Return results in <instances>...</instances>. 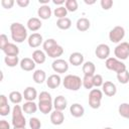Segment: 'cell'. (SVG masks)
<instances>
[{
    "mask_svg": "<svg viewBox=\"0 0 129 129\" xmlns=\"http://www.w3.org/2000/svg\"><path fill=\"white\" fill-rule=\"evenodd\" d=\"M42 47L44 52L51 58H57L63 53V48L61 45H59L55 39L53 38H47L46 40L43 41Z\"/></svg>",
    "mask_w": 129,
    "mask_h": 129,
    "instance_id": "obj_1",
    "label": "cell"
},
{
    "mask_svg": "<svg viewBox=\"0 0 129 129\" xmlns=\"http://www.w3.org/2000/svg\"><path fill=\"white\" fill-rule=\"evenodd\" d=\"M10 32H11V38L16 43H21L26 38H28V32L27 28L19 23V22H13L10 25Z\"/></svg>",
    "mask_w": 129,
    "mask_h": 129,
    "instance_id": "obj_2",
    "label": "cell"
},
{
    "mask_svg": "<svg viewBox=\"0 0 129 129\" xmlns=\"http://www.w3.org/2000/svg\"><path fill=\"white\" fill-rule=\"evenodd\" d=\"M62 85L70 91H79L83 86V79L76 75H68L62 80Z\"/></svg>",
    "mask_w": 129,
    "mask_h": 129,
    "instance_id": "obj_3",
    "label": "cell"
},
{
    "mask_svg": "<svg viewBox=\"0 0 129 129\" xmlns=\"http://www.w3.org/2000/svg\"><path fill=\"white\" fill-rule=\"evenodd\" d=\"M13 127H25L26 125V119L23 116V110L22 107L19 105H14L12 109V121H11Z\"/></svg>",
    "mask_w": 129,
    "mask_h": 129,
    "instance_id": "obj_4",
    "label": "cell"
},
{
    "mask_svg": "<svg viewBox=\"0 0 129 129\" xmlns=\"http://www.w3.org/2000/svg\"><path fill=\"white\" fill-rule=\"evenodd\" d=\"M105 66L108 70L115 72L116 74H120L124 71H126V64L121 61L120 59L116 58V57H108L105 61Z\"/></svg>",
    "mask_w": 129,
    "mask_h": 129,
    "instance_id": "obj_5",
    "label": "cell"
},
{
    "mask_svg": "<svg viewBox=\"0 0 129 129\" xmlns=\"http://www.w3.org/2000/svg\"><path fill=\"white\" fill-rule=\"evenodd\" d=\"M103 92L99 89H92L89 94V106L93 109H98L101 106Z\"/></svg>",
    "mask_w": 129,
    "mask_h": 129,
    "instance_id": "obj_6",
    "label": "cell"
},
{
    "mask_svg": "<svg viewBox=\"0 0 129 129\" xmlns=\"http://www.w3.org/2000/svg\"><path fill=\"white\" fill-rule=\"evenodd\" d=\"M115 57L120 60H125L129 57V42L123 41L116 45L114 48Z\"/></svg>",
    "mask_w": 129,
    "mask_h": 129,
    "instance_id": "obj_7",
    "label": "cell"
},
{
    "mask_svg": "<svg viewBox=\"0 0 129 129\" xmlns=\"http://www.w3.org/2000/svg\"><path fill=\"white\" fill-rule=\"evenodd\" d=\"M124 36H125V29L120 25L115 26L109 32V39L113 43H120L121 40L124 38Z\"/></svg>",
    "mask_w": 129,
    "mask_h": 129,
    "instance_id": "obj_8",
    "label": "cell"
},
{
    "mask_svg": "<svg viewBox=\"0 0 129 129\" xmlns=\"http://www.w3.org/2000/svg\"><path fill=\"white\" fill-rule=\"evenodd\" d=\"M51 68L52 70L57 73L58 75L59 74H64L68 72L69 70V62L64 59H61V58H56L52 61L51 63Z\"/></svg>",
    "mask_w": 129,
    "mask_h": 129,
    "instance_id": "obj_9",
    "label": "cell"
},
{
    "mask_svg": "<svg viewBox=\"0 0 129 129\" xmlns=\"http://www.w3.org/2000/svg\"><path fill=\"white\" fill-rule=\"evenodd\" d=\"M95 54L100 59H107L110 55V47L106 43H100L95 49Z\"/></svg>",
    "mask_w": 129,
    "mask_h": 129,
    "instance_id": "obj_10",
    "label": "cell"
},
{
    "mask_svg": "<svg viewBox=\"0 0 129 129\" xmlns=\"http://www.w3.org/2000/svg\"><path fill=\"white\" fill-rule=\"evenodd\" d=\"M27 42H28V45L32 48H36L38 46H40L42 43H43V38H42V35L38 32H34L32 34H30L27 38Z\"/></svg>",
    "mask_w": 129,
    "mask_h": 129,
    "instance_id": "obj_11",
    "label": "cell"
},
{
    "mask_svg": "<svg viewBox=\"0 0 129 129\" xmlns=\"http://www.w3.org/2000/svg\"><path fill=\"white\" fill-rule=\"evenodd\" d=\"M102 92L108 97H113L117 93V87L114 83L110 81H106L102 86Z\"/></svg>",
    "mask_w": 129,
    "mask_h": 129,
    "instance_id": "obj_12",
    "label": "cell"
},
{
    "mask_svg": "<svg viewBox=\"0 0 129 129\" xmlns=\"http://www.w3.org/2000/svg\"><path fill=\"white\" fill-rule=\"evenodd\" d=\"M20 68L22 71H25V72H31L35 69V66L36 63L34 62V60L30 57H24L20 60V63H19Z\"/></svg>",
    "mask_w": 129,
    "mask_h": 129,
    "instance_id": "obj_13",
    "label": "cell"
},
{
    "mask_svg": "<svg viewBox=\"0 0 129 129\" xmlns=\"http://www.w3.org/2000/svg\"><path fill=\"white\" fill-rule=\"evenodd\" d=\"M61 83V79L59 77L58 74H53V75H50L47 79H46V86L49 88V89H56L59 87Z\"/></svg>",
    "mask_w": 129,
    "mask_h": 129,
    "instance_id": "obj_14",
    "label": "cell"
},
{
    "mask_svg": "<svg viewBox=\"0 0 129 129\" xmlns=\"http://www.w3.org/2000/svg\"><path fill=\"white\" fill-rule=\"evenodd\" d=\"M69 62L70 64H73L74 67H79L81 64L84 63V55L83 53L81 52H73L70 54V57H69Z\"/></svg>",
    "mask_w": 129,
    "mask_h": 129,
    "instance_id": "obj_15",
    "label": "cell"
},
{
    "mask_svg": "<svg viewBox=\"0 0 129 129\" xmlns=\"http://www.w3.org/2000/svg\"><path fill=\"white\" fill-rule=\"evenodd\" d=\"M64 121V115L62 111L54 110L50 113V122L53 125H61Z\"/></svg>",
    "mask_w": 129,
    "mask_h": 129,
    "instance_id": "obj_16",
    "label": "cell"
},
{
    "mask_svg": "<svg viewBox=\"0 0 129 129\" xmlns=\"http://www.w3.org/2000/svg\"><path fill=\"white\" fill-rule=\"evenodd\" d=\"M51 8L49 7V5H40V7L37 10V15L39 17V19L42 20H46L49 19L51 16Z\"/></svg>",
    "mask_w": 129,
    "mask_h": 129,
    "instance_id": "obj_17",
    "label": "cell"
},
{
    "mask_svg": "<svg viewBox=\"0 0 129 129\" xmlns=\"http://www.w3.org/2000/svg\"><path fill=\"white\" fill-rule=\"evenodd\" d=\"M38 110L46 115L48 113H51V110L53 108V101H38Z\"/></svg>",
    "mask_w": 129,
    "mask_h": 129,
    "instance_id": "obj_18",
    "label": "cell"
},
{
    "mask_svg": "<svg viewBox=\"0 0 129 129\" xmlns=\"http://www.w3.org/2000/svg\"><path fill=\"white\" fill-rule=\"evenodd\" d=\"M70 113H71V115H72L73 117H75V118H80V117L84 116V114H85V109H84V107H83L81 104L75 103V104L71 105V107H70Z\"/></svg>",
    "mask_w": 129,
    "mask_h": 129,
    "instance_id": "obj_19",
    "label": "cell"
},
{
    "mask_svg": "<svg viewBox=\"0 0 129 129\" xmlns=\"http://www.w3.org/2000/svg\"><path fill=\"white\" fill-rule=\"evenodd\" d=\"M26 26L27 28L30 30V31H37L38 29L41 28L42 26V23H41V20L37 17H31L27 20V23H26Z\"/></svg>",
    "mask_w": 129,
    "mask_h": 129,
    "instance_id": "obj_20",
    "label": "cell"
},
{
    "mask_svg": "<svg viewBox=\"0 0 129 129\" xmlns=\"http://www.w3.org/2000/svg\"><path fill=\"white\" fill-rule=\"evenodd\" d=\"M67 106H68V101L63 96L59 95V96L54 98V100H53V108H54V110L63 111L67 108Z\"/></svg>",
    "mask_w": 129,
    "mask_h": 129,
    "instance_id": "obj_21",
    "label": "cell"
},
{
    "mask_svg": "<svg viewBox=\"0 0 129 129\" xmlns=\"http://www.w3.org/2000/svg\"><path fill=\"white\" fill-rule=\"evenodd\" d=\"M23 98L26 101H34L37 97V91L33 87H27L23 91Z\"/></svg>",
    "mask_w": 129,
    "mask_h": 129,
    "instance_id": "obj_22",
    "label": "cell"
},
{
    "mask_svg": "<svg viewBox=\"0 0 129 129\" xmlns=\"http://www.w3.org/2000/svg\"><path fill=\"white\" fill-rule=\"evenodd\" d=\"M32 59L34 60L35 63L37 64H41L45 61L46 59V53L44 52V50H40V49H35L32 52Z\"/></svg>",
    "mask_w": 129,
    "mask_h": 129,
    "instance_id": "obj_23",
    "label": "cell"
},
{
    "mask_svg": "<svg viewBox=\"0 0 129 129\" xmlns=\"http://www.w3.org/2000/svg\"><path fill=\"white\" fill-rule=\"evenodd\" d=\"M76 26H77V29H78L79 31L84 32V31H87V30L90 28L91 22H90V20H89L88 18L82 17V18H79V19H78V21H77V23H76Z\"/></svg>",
    "mask_w": 129,
    "mask_h": 129,
    "instance_id": "obj_24",
    "label": "cell"
},
{
    "mask_svg": "<svg viewBox=\"0 0 129 129\" xmlns=\"http://www.w3.org/2000/svg\"><path fill=\"white\" fill-rule=\"evenodd\" d=\"M84 76H94L96 72V67L93 61H85L82 67Z\"/></svg>",
    "mask_w": 129,
    "mask_h": 129,
    "instance_id": "obj_25",
    "label": "cell"
},
{
    "mask_svg": "<svg viewBox=\"0 0 129 129\" xmlns=\"http://www.w3.org/2000/svg\"><path fill=\"white\" fill-rule=\"evenodd\" d=\"M37 109L38 106L37 104L34 103V101H26L22 106V110L26 114H33L37 111Z\"/></svg>",
    "mask_w": 129,
    "mask_h": 129,
    "instance_id": "obj_26",
    "label": "cell"
},
{
    "mask_svg": "<svg viewBox=\"0 0 129 129\" xmlns=\"http://www.w3.org/2000/svg\"><path fill=\"white\" fill-rule=\"evenodd\" d=\"M2 51L5 53V55H17L18 56V54H19V47L16 44H14V43L9 42Z\"/></svg>",
    "mask_w": 129,
    "mask_h": 129,
    "instance_id": "obj_27",
    "label": "cell"
},
{
    "mask_svg": "<svg viewBox=\"0 0 129 129\" xmlns=\"http://www.w3.org/2000/svg\"><path fill=\"white\" fill-rule=\"evenodd\" d=\"M32 79L36 84H42L44 81H46V74L43 70H35L33 75H32Z\"/></svg>",
    "mask_w": 129,
    "mask_h": 129,
    "instance_id": "obj_28",
    "label": "cell"
},
{
    "mask_svg": "<svg viewBox=\"0 0 129 129\" xmlns=\"http://www.w3.org/2000/svg\"><path fill=\"white\" fill-rule=\"evenodd\" d=\"M56 26L61 29V30H67L69 28H71L72 26V20L69 17H64V18H60L57 19L56 21Z\"/></svg>",
    "mask_w": 129,
    "mask_h": 129,
    "instance_id": "obj_29",
    "label": "cell"
},
{
    "mask_svg": "<svg viewBox=\"0 0 129 129\" xmlns=\"http://www.w3.org/2000/svg\"><path fill=\"white\" fill-rule=\"evenodd\" d=\"M4 61H5V64L9 68H14L20 63L19 57L17 55H6L4 57Z\"/></svg>",
    "mask_w": 129,
    "mask_h": 129,
    "instance_id": "obj_30",
    "label": "cell"
},
{
    "mask_svg": "<svg viewBox=\"0 0 129 129\" xmlns=\"http://www.w3.org/2000/svg\"><path fill=\"white\" fill-rule=\"evenodd\" d=\"M22 99H23V94H21L19 91H12L9 94V100L11 101V103L15 105H18L19 103H21Z\"/></svg>",
    "mask_w": 129,
    "mask_h": 129,
    "instance_id": "obj_31",
    "label": "cell"
},
{
    "mask_svg": "<svg viewBox=\"0 0 129 129\" xmlns=\"http://www.w3.org/2000/svg\"><path fill=\"white\" fill-rule=\"evenodd\" d=\"M118 113L121 117L125 119H129V104L128 103H122L118 107Z\"/></svg>",
    "mask_w": 129,
    "mask_h": 129,
    "instance_id": "obj_32",
    "label": "cell"
},
{
    "mask_svg": "<svg viewBox=\"0 0 129 129\" xmlns=\"http://www.w3.org/2000/svg\"><path fill=\"white\" fill-rule=\"evenodd\" d=\"M68 12H69V11L67 10L66 6H58V7L54 8V10H53V14H54V16L57 17L58 19L67 17Z\"/></svg>",
    "mask_w": 129,
    "mask_h": 129,
    "instance_id": "obj_33",
    "label": "cell"
},
{
    "mask_svg": "<svg viewBox=\"0 0 129 129\" xmlns=\"http://www.w3.org/2000/svg\"><path fill=\"white\" fill-rule=\"evenodd\" d=\"M64 6L69 12H75L78 10V1L77 0H66Z\"/></svg>",
    "mask_w": 129,
    "mask_h": 129,
    "instance_id": "obj_34",
    "label": "cell"
},
{
    "mask_svg": "<svg viewBox=\"0 0 129 129\" xmlns=\"http://www.w3.org/2000/svg\"><path fill=\"white\" fill-rule=\"evenodd\" d=\"M83 87L87 90H92V88L94 87L93 76H84V78H83Z\"/></svg>",
    "mask_w": 129,
    "mask_h": 129,
    "instance_id": "obj_35",
    "label": "cell"
},
{
    "mask_svg": "<svg viewBox=\"0 0 129 129\" xmlns=\"http://www.w3.org/2000/svg\"><path fill=\"white\" fill-rule=\"evenodd\" d=\"M117 80L120 84H123V85L127 84L129 82V72L126 70L120 74H117Z\"/></svg>",
    "mask_w": 129,
    "mask_h": 129,
    "instance_id": "obj_36",
    "label": "cell"
},
{
    "mask_svg": "<svg viewBox=\"0 0 129 129\" xmlns=\"http://www.w3.org/2000/svg\"><path fill=\"white\" fill-rule=\"evenodd\" d=\"M29 127L31 129H40L41 127V122L38 118L36 117H32L29 119Z\"/></svg>",
    "mask_w": 129,
    "mask_h": 129,
    "instance_id": "obj_37",
    "label": "cell"
},
{
    "mask_svg": "<svg viewBox=\"0 0 129 129\" xmlns=\"http://www.w3.org/2000/svg\"><path fill=\"white\" fill-rule=\"evenodd\" d=\"M93 82H94V87L96 88H99V87H102L103 84H104V80H103V77L99 74H95L93 76Z\"/></svg>",
    "mask_w": 129,
    "mask_h": 129,
    "instance_id": "obj_38",
    "label": "cell"
},
{
    "mask_svg": "<svg viewBox=\"0 0 129 129\" xmlns=\"http://www.w3.org/2000/svg\"><path fill=\"white\" fill-rule=\"evenodd\" d=\"M38 101H52V98H51V95L48 92L42 91L38 95Z\"/></svg>",
    "mask_w": 129,
    "mask_h": 129,
    "instance_id": "obj_39",
    "label": "cell"
},
{
    "mask_svg": "<svg viewBox=\"0 0 129 129\" xmlns=\"http://www.w3.org/2000/svg\"><path fill=\"white\" fill-rule=\"evenodd\" d=\"M8 43H9V41H8L7 35L4 34V33H2V34L0 35V48H1V50H3V49L5 48V46H6Z\"/></svg>",
    "mask_w": 129,
    "mask_h": 129,
    "instance_id": "obj_40",
    "label": "cell"
},
{
    "mask_svg": "<svg viewBox=\"0 0 129 129\" xmlns=\"http://www.w3.org/2000/svg\"><path fill=\"white\" fill-rule=\"evenodd\" d=\"M100 4L104 10H109L113 6V1L112 0H101Z\"/></svg>",
    "mask_w": 129,
    "mask_h": 129,
    "instance_id": "obj_41",
    "label": "cell"
},
{
    "mask_svg": "<svg viewBox=\"0 0 129 129\" xmlns=\"http://www.w3.org/2000/svg\"><path fill=\"white\" fill-rule=\"evenodd\" d=\"M15 1L14 0H1V5L5 9H10L13 7Z\"/></svg>",
    "mask_w": 129,
    "mask_h": 129,
    "instance_id": "obj_42",
    "label": "cell"
},
{
    "mask_svg": "<svg viewBox=\"0 0 129 129\" xmlns=\"http://www.w3.org/2000/svg\"><path fill=\"white\" fill-rule=\"evenodd\" d=\"M10 106L7 104V105H4V106H0V115L1 116H7L9 113H10Z\"/></svg>",
    "mask_w": 129,
    "mask_h": 129,
    "instance_id": "obj_43",
    "label": "cell"
},
{
    "mask_svg": "<svg viewBox=\"0 0 129 129\" xmlns=\"http://www.w3.org/2000/svg\"><path fill=\"white\" fill-rule=\"evenodd\" d=\"M29 3H30L29 0H16V4H17L19 7H21V8L27 7V6L29 5Z\"/></svg>",
    "mask_w": 129,
    "mask_h": 129,
    "instance_id": "obj_44",
    "label": "cell"
},
{
    "mask_svg": "<svg viewBox=\"0 0 129 129\" xmlns=\"http://www.w3.org/2000/svg\"><path fill=\"white\" fill-rule=\"evenodd\" d=\"M0 129H10V124L6 120H0Z\"/></svg>",
    "mask_w": 129,
    "mask_h": 129,
    "instance_id": "obj_45",
    "label": "cell"
},
{
    "mask_svg": "<svg viewBox=\"0 0 129 129\" xmlns=\"http://www.w3.org/2000/svg\"><path fill=\"white\" fill-rule=\"evenodd\" d=\"M7 104H8L7 97L5 95H1L0 96V106H4V105H7Z\"/></svg>",
    "mask_w": 129,
    "mask_h": 129,
    "instance_id": "obj_46",
    "label": "cell"
},
{
    "mask_svg": "<svg viewBox=\"0 0 129 129\" xmlns=\"http://www.w3.org/2000/svg\"><path fill=\"white\" fill-rule=\"evenodd\" d=\"M52 3L54 5H59V6H62V4L66 3L64 0H52Z\"/></svg>",
    "mask_w": 129,
    "mask_h": 129,
    "instance_id": "obj_47",
    "label": "cell"
},
{
    "mask_svg": "<svg viewBox=\"0 0 129 129\" xmlns=\"http://www.w3.org/2000/svg\"><path fill=\"white\" fill-rule=\"evenodd\" d=\"M38 3L41 5H48L49 0H38Z\"/></svg>",
    "mask_w": 129,
    "mask_h": 129,
    "instance_id": "obj_48",
    "label": "cell"
},
{
    "mask_svg": "<svg viewBox=\"0 0 129 129\" xmlns=\"http://www.w3.org/2000/svg\"><path fill=\"white\" fill-rule=\"evenodd\" d=\"M86 4H88V5H92V4H95L96 3V1L95 0H93V1H88V0H85L84 1Z\"/></svg>",
    "mask_w": 129,
    "mask_h": 129,
    "instance_id": "obj_49",
    "label": "cell"
},
{
    "mask_svg": "<svg viewBox=\"0 0 129 129\" xmlns=\"http://www.w3.org/2000/svg\"><path fill=\"white\" fill-rule=\"evenodd\" d=\"M13 129H26L25 127H13Z\"/></svg>",
    "mask_w": 129,
    "mask_h": 129,
    "instance_id": "obj_50",
    "label": "cell"
},
{
    "mask_svg": "<svg viewBox=\"0 0 129 129\" xmlns=\"http://www.w3.org/2000/svg\"><path fill=\"white\" fill-rule=\"evenodd\" d=\"M104 129H113V128H111V127H105Z\"/></svg>",
    "mask_w": 129,
    "mask_h": 129,
    "instance_id": "obj_51",
    "label": "cell"
}]
</instances>
